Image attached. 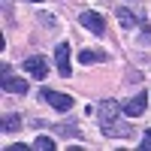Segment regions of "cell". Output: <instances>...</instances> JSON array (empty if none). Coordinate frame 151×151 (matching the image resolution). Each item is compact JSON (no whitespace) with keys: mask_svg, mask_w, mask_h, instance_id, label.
<instances>
[{"mask_svg":"<svg viewBox=\"0 0 151 151\" xmlns=\"http://www.w3.org/2000/svg\"><path fill=\"white\" fill-rule=\"evenodd\" d=\"M0 88H3L6 94H18V97H21V94H27V88H30V85L24 82L21 76L12 73L9 64H3V70H0Z\"/></svg>","mask_w":151,"mask_h":151,"instance_id":"6da1fadb","label":"cell"},{"mask_svg":"<svg viewBox=\"0 0 151 151\" xmlns=\"http://www.w3.org/2000/svg\"><path fill=\"white\" fill-rule=\"evenodd\" d=\"M79 24H85V27L91 30L94 36H103V33H106V21H103V15H100V12H94V9L79 12Z\"/></svg>","mask_w":151,"mask_h":151,"instance_id":"7a4b0ae2","label":"cell"},{"mask_svg":"<svg viewBox=\"0 0 151 151\" xmlns=\"http://www.w3.org/2000/svg\"><path fill=\"white\" fill-rule=\"evenodd\" d=\"M42 100H45V103L52 106V109H58V112H70V109L76 106V100H73L70 94H60V91H48V88L42 91Z\"/></svg>","mask_w":151,"mask_h":151,"instance_id":"3957f363","label":"cell"},{"mask_svg":"<svg viewBox=\"0 0 151 151\" xmlns=\"http://www.w3.org/2000/svg\"><path fill=\"white\" fill-rule=\"evenodd\" d=\"M24 73H30V79L42 82L45 76H48V60H45L42 55H30L27 60H24Z\"/></svg>","mask_w":151,"mask_h":151,"instance_id":"277c9868","label":"cell"},{"mask_svg":"<svg viewBox=\"0 0 151 151\" xmlns=\"http://www.w3.org/2000/svg\"><path fill=\"white\" fill-rule=\"evenodd\" d=\"M100 130H103V136H112V139H127L130 136V124L112 118V121H100Z\"/></svg>","mask_w":151,"mask_h":151,"instance_id":"5b68a950","label":"cell"},{"mask_svg":"<svg viewBox=\"0 0 151 151\" xmlns=\"http://www.w3.org/2000/svg\"><path fill=\"white\" fill-rule=\"evenodd\" d=\"M55 64H58V76H64V79L73 76V67H70V42H60L55 48Z\"/></svg>","mask_w":151,"mask_h":151,"instance_id":"8992f818","label":"cell"},{"mask_svg":"<svg viewBox=\"0 0 151 151\" xmlns=\"http://www.w3.org/2000/svg\"><path fill=\"white\" fill-rule=\"evenodd\" d=\"M145 106H148V94H136V97H130L121 109H124V115H127V118H139L142 112H145Z\"/></svg>","mask_w":151,"mask_h":151,"instance_id":"52a82bcc","label":"cell"},{"mask_svg":"<svg viewBox=\"0 0 151 151\" xmlns=\"http://www.w3.org/2000/svg\"><path fill=\"white\" fill-rule=\"evenodd\" d=\"M121 112L124 109L115 103V100H103V103H100V121H112V118H118Z\"/></svg>","mask_w":151,"mask_h":151,"instance_id":"ba28073f","label":"cell"},{"mask_svg":"<svg viewBox=\"0 0 151 151\" xmlns=\"http://www.w3.org/2000/svg\"><path fill=\"white\" fill-rule=\"evenodd\" d=\"M0 130H3V133H15V130H21V118L15 115V112L3 115V118H0Z\"/></svg>","mask_w":151,"mask_h":151,"instance_id":"9c48e42d","label":"cell"},{"mask_svg":"<svg viewBox=\"0 0 151 151\" xmlns=\"http://www.w3.org/2000/svg\"><path fill=\"white\" fill-rule=\"evenodd\" d=\"M103 60H106V52H94V48L79 52V64H103Z\"/></svg>","mask_w":151,"mask_h":151,"instance_id":"30bf717a","label":"cell"},{"mask_svg":"<svg viewBox=\"0 0 151 151\" xmlns=\"http://www.w3.org/2000/svg\"><path fill=\"white\" fill-rule=\"evenodd\" d=\"M33 148H36V151H52V148H55V139H52V136H36V139H33Z\"/></svg>","mask_w":151,"mask_h":151,"instance_id":"8fae6325","label":"cell"},{"mask_svg":"<svg viewBox=\"0 0 151 151\" xmlns=\"http://www.w3.org/2000/svg\"><path fill=\"white\" fill-rule=\"evenodd\" d=\"M118 18H121V27H124V30H130V27H136V18L130 15V12H124V9H118Z\"/></svg>","mask_w":151,"mask_h":151,"instance_id":"7c38bea8","label":"cell"},{"mask_svg":"<svg viewBox=\"0 0 151 151\" xmlns=\"http://www.w3.org/2000/svg\"><path fill=\"white\" fill-rule=\"evenodd\" d=\"M142 151H151V130H145L142 133V145H139Z\"/></svg>","mask_w":151,"mask_h":151,"instance_id":"4fadbf2b","label":"cell"},{"mask_svg":"<svg viewBox=\"0 0 151 151\" xmlns=\"http://www.w3.org/2000/svg\"><path fill=\"white\" fill-rule=\"evenodd\" d=\"M24 148H33V145H21V142H15V145H6V151H24Z\"/></svg>","mask_w":151,"mask_h":151,"instance_id":"5bb4252c","label":"cell"},{"mask_svg":"<svg viewBox=\"0 0 151 151\" xmlns=\"http://www.w3.org/2000/svg\"><path fill=\"white\" fill-rule=\"evenodd\" d=\"M30 3H40V0H30Z\"/></svg>","mask_w":151,"mask_h":151,"instance_id":"9a60e30c","label":"cell"}]
</instances>
